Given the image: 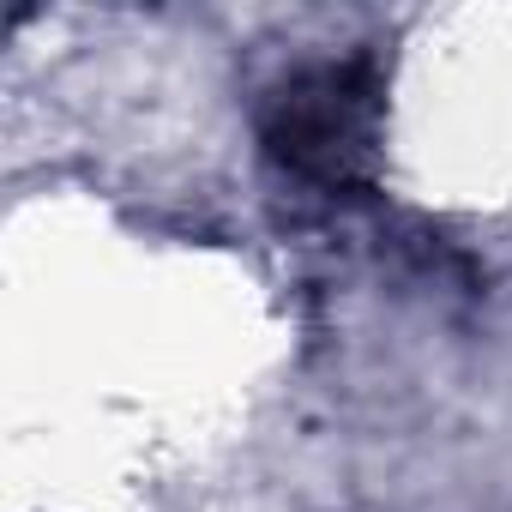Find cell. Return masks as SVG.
<instances>
[{
  "label": "cell",
  "instance_id": "1",
  "mask_svg": "<svg viewBox=\"0 0 512 512\" xmlns=\"http://www.w3.org/2000/svg\"><path fill=\"white\" fill-rule=\"evenodd\" d=\"M368 115H374V91L362 67H314L284 85L272 109V145L284 163L308 175H344L362 157Z\"/></svg>",
  "mask_w": 512,
  "mask_h": 512
}]
</instances>
